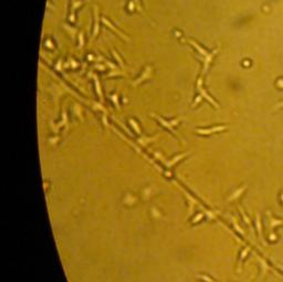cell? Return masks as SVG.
Listing matches in <instances>:
<instances>
[{
	"label": "cell",
	"instance_id": "obj_1",
	"mask_svg": "<svg viewBox=\"0 0 283 282\" xmlns=\"http://www.w3.org/2000/svg\"><path fill=\"white\" fill-rule=\"evenodd\" d=\"M152 71H153V68H152V66H146V68H145V70H144V72H143V74H142L138 79H136V81L133 82V85L136 86V85H138L139 83H142V82H144L145 80L149 79Z\"/></svg>",
	"mask_w": 283,
	"mask_h": 282
},
{
	"label": "cell",
	"instance_id": "obj_2",
	"mask_svg": "<svg viewBox=\"0 0 283 282\" xmlns=\"http://www.w3.org/2000/svg\"><path fill=\"white\" fill-rule=\"evenodd\" d=\"M154 116L157 119L158 122H160V123H162V125H163V126H165L166 128H168L173 134H175V131H174V128H173V125H177V123L179 122V120H174V121H171V122H167V121H165L164 119L159 117V116H157V115H155V114H154Z\"/></svg>",
	"mask_w": 283,
	"mask_h": 282
},
{
	"label": "cell",
	"instance_id": "obj_3",
	"mask_svg": "<svg viewBox=\"0 0 283 282\" xmlns=\"http://www.w3.org/2000/svg\"><path fill=\"white\" fill-rule=\"evenodd\" d=\"M201 84H202V82H201V79H199V80H198V84H197V89H198L199 92L201 93V95H202V96H204V98H205V99L207 100V101H208L209 103H211V104H213V105L216 106V107H218V104H217V103H216V102L213 101V99H212V98H210V95H209V94H208V93H207V92H206L205 90L202 89V85H201Z\"/></svg>",
	"mask_w": 283,
	"mask_h": 282
},
{
	"label": "cell",
	"instance_id": "obj_4",
	"mask_svg": "<svg viewBox=\"0 0 283 282\" xmlns=\"http://www.w3.org/2000/svg\"><path fill=\"white\" fill-rule=\"evenodd\" d=\"M228 126H216V127H212V128H208V129H197L196 132L198 133V134H211V133H215V132H221V131H225L227 129Z\"/></svg>",
	"mask_w": 283,
	"mask_h": 282
},
{
	"label": "cell",
	"instance_id": "obj_5",
	"mask_svg": "<svg viewBox=\"0 0 283 282\" xmlns=\"http://www.w3.org/2000/svg\"><path fill=\"white\" fill-rule=\"evenodd\" d=\"M218 51H219L218 49L213 50V52H211V53H209V54H208L207 56H205V61H204V62H205V68H204V71H205V72L208 70V68H209V64H210V62H211L212 58H213V56L217 54V52H218Z\"/></svg>",
	"mask_w": 283,
	"mask_h": 282
},
{
	"label": "cell",
	"instance_id": "obj_6",
	"mask_svg": "<svg viewBox=\"0 0 283 282\" xmlns=\"http://www.w3.org/2000/svg\"><path fill=\"white\" fill-rule=\"evenodd\" d=\"M94 14H95V21H94V27H93V38H95L99 32V10L97 8H95Z\"/></svg>",
	"mask_w": 283,
	"mask_h": 282
},
{
	"label": "cell",
	"instance_id": "obj_7",
	"mask_svg": "<svg viewBox=\"0 0 283 282\" xmlns=\"http://www.w3.org/2000/svg\"><path fill=\"white\" fill-rule=\"evenodd\" d=\"M102 22H103V23H104V24H105V26H107V27H108V28H111V29H112V30H113V31H115V32H116V33H117V35H120V37H122V38H124V39H126V38H125V35H123V33H122V32H121V31H118V30H117V29L115 28V27H114L113 24H112V23H111V22L108 21V20H107V19H105V18H102Z\"/></svg>",
	"mask_w": 283,
	"mask_h": 282
},
{
	"label": "cell",
	"instance_id": "obj_8",
	"mask_svg": "<svg viewBox=\"0 0 283 282\" xmlns=\"http://www.w3.org/2000/svg\"><path fill=\"white\" fill-rule=\"evenodd\" d=\"M93 79H94V82H95V90H96V93L99 95V98L101 101H103V94H102V91H101V86H100V82L97 78L95 75H93Z\"/></svg>",
	"mask_w": 283,
	"mask_h": 282
},
{
	"label": "cell",
	"instance_id": "obj_9",
	"mask_svg": "<svg viewBox=\"0 0 283 282\" xmlns=\"http://www.w3.org/2000/svg\"><path fill=\"white\" fill-rule=\"evenodd\" d=\"M188 42L190 43L191 45H194V47H195L196 49L198 50V52H199V53H200V54H201V56H208V54H209V53H208V52H207L206 50H204V49H202V48H200V47H199L198 44H197V43H196V42H194L192 40H188Z\"/></svg>",
	"mask_w": 283,
	"mask_h": 282
},
{
	"label": "cell",
	"instance_id": "obj_10",
	"mask_svg": "<svg viewBox=\"0 0 283 282\" xmlns=\"http://www.w3.org/2000/svg\"><path fill=\"white\" fill-rule=\"evenodd\" d=\"M244 189H246V186H243V187H241L240 189H238V190L236 191V193H234V195H232V196H231V197H230V198H229V199H228V201H231V200H234V199H236V198H238V197H239V196H240V194H241V193H242V191L244 190Z\"/></svg>",
	"mask_w": 283,
	"mask_h": 282
},
{
	"label": "cell",
	"instance_id": "obj_11",
	"mask_svg": "<svg viewBox=\"0 0 283 282\" xmlns=\"http://www.w3.org/2000/svg\"><path fill=\"white\" fill-rule=\"evenodd\" d=\"M129 123H131V125L135 128L136 133H137V134H141V129H139V127H138V125H137V123H136L135 121H133V120H129Z\"/></svg>",
	"mask_w": 283,
	"mask_h": 282
},
{
	"label": "cell",
	"instance_id": "obj_12",
	"mask_svg": "<svg viewBox=\"0 0 283 282\" xmlns=\"http://www.w3.org/2000/svg\"><path fill=\"white\" fill-rule=\"evenodd\" d=\"M84 44V38H83V32H80L79 35V48L81 49Z\"/></svg>",
	"mask_w": 283,
	"mask_h": 282
},
{
	"label": "cell",
	"instance_id": "obj_13",
	"mask_svg": "<svg viewBox=\"0 0 283 282\" xmlns=\"http://www.w3.org/2000/svg\"><path fill=\"white\" fill-rule=\"evenodd\" d=\"M112 52H113V56H114V58L117 60V62L120 63V65L122 66V68H124V64H123V62H122V60H121V58H120V56L117 54V52L116 51H114V50H112Z\"/></svg>",
	"mask_w": 283,
	"mask_h": 282
},
{
	"label": "cell",
	"instance_id": "obj_14",
	"mask_svg": "<svg viewBox=\"0 0 283 282\" xmlns=\"http://www.w3.org/2000/svg\"><path fill=\"white\" fill-rule=\"evenodd\" d=\"M184 156H185V155H179V156H178V157H175V158H174V159H173V161H171V162H170V163H167V166H171V165H174L175 163L178 162V161H179L180 158H183Z\"/></svg>",
	"mask_w": 283,
	"mask_h": 282
},
{
	"label": "cell",
	"instance_id": "obj_15",
	"mask_svg": "<svg viewBox=\"0 0 283 282\" xmlns=\"http://www.w3.org/2000/svg\"><path fill=\"white\" fill-rule=\"evenodd\" d=\"M112 100H113L114 104L117 108H120V105H118V101H117V96L116 95H112Z\"/></svg>",
	"mask_w": 283,
	"mask_h": 282
},
{
	"label": "cell",
	"instance_id": "obj_16",
	"mask_svg": "<svg viewBox=\"0 0 283 282\" xmlns=\"http://www.w3.org/2000/svg\"><path fill=\"white\" fill-rule=\"evenodd\" d=\"M134 7H135V2H134V0H132V1L129 2V5H128V10H129V11H133V10H134Z\"/></svg>",
	"mask_w": 283,
	"mask_h": 282
},
{
	"label": "cell",
	"instance_id": "obj_17",
	"mask_svg": "<svg viewBox=\"0 0 283 282\" xmlns=\"http://www.w3.org/2000/svg\"><path fill=\"white\" fill-rule=\"evenodd\" d=\"M134 2H135V5L137 6V9H138L139 11H142V7H141V5H139V0H134Z\"/></svg>",
	"mask_w": 283,
	"mask_h": 282
},
{
	"label": "cell",
	"instance_id": "obj_18",
	"mask_svg": "<svg viewBox=\"0 0 283 282\" xmlns=\"http://www.w3.org/2000/svg\"><path fill=\"white\" fill-rule=\"evenodd\" d=\"M276 106L278 107V108H279V107H283V102H281V103H278Z\"/></svg>",
	"mask_w": 283,
	"mask_h": 282
}]
</instances>
